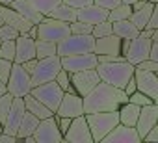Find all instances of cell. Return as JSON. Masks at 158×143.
<instances>
[{
  "label": "cell",
  "instance_id": "obj_1",
  "mask_svg": "<svg viewBox=\"0 0 158 143\" xmlns=\"http://www.w3.org/2000/svg\"><path fill=\"white\" fill-rule=\"evenodd\" d=\"M127 100H128V95L123 89L114 88L106 82H99L89 93L82 97V106H84V113L115 112Z\"/></svg>",
  "mask_w": 158,
  "mask_h": 143
},
{
  "label": "cell",
  "instance_id": "obj_2",
  "mask_svg": "<svg viewBox=\"0 0 158 143\" xmlns=\"http://www.w3.org/2000/svg\"><path fill=\"white\" fill-rule=\"evenodd\" d=\"M95 71H97L101 82H106V84H110L114 88L123 89L125 84L134 75V65L128 63L127 59H121V61H104V63H97Z\"/></svg>",
  "mask_w": 158,
  "mask_h": 143
},
{
  "label": "cell",
  "instance_id": "obj_3",
  "mask_svg": "<svg viewBox=\"0 0 158 143\" xmlns=\"http://www.w3.org/2000/svg\"><path fill=\"white\" fill-rule=\"evenodd\" d=\"M84 115H86V121H88L93 143H101L104 139V136L115 125H119L117 110L115 112H95V113H84Z\"/></svg>",
  "mask_w": 158,
  "mask_h": 143
},
{
  "label": "cell",
  "instance_id": "obj_4",
  "mask_svg": "<svg viewBox=\"0 0 158 143\" xmlns=\"http://www.w3.org/2000/svg\"><path fill=\"white\" fill-rule=\"evenodd\" d=\"M93 43H95V37L91 34H69L65 39L56 43V54L63 58L71 54L93 52Z\"/></svg>",
  "mask_w": 158,
  "mask_h": 143
},
{
  "label": "cell",
  "instance_id": "obj_5",
  "mask_svg": "<svg viewBox=\"0 0 158 143\" xmlns=\"http://www.w3.org/2000/svg\"><path fill=\"white\" fill-rule=\"evenodd\" d=\"M60 69H61V63H60V56H56V54H54V56H48V58H41V59H37L34 71L30 73L32 88L54 80L56 75L60 73Z\"/></svg>",
  "mask_w": 158,
  "mask_h": 143
},
{
  "label": "cell",
  "instance_id": "obj_6",
  "mask_svg": "<svg viewBox=\"0 0 158 143\" xmlns=\"http://www.w3.org/2000/svg\"><path fill=\"white\" fill-rule=\"evenodd\" d=\"M35 26H37V39H43V41L60 43L61 39H65L71 34L67 22L52 19V17H43Z\"/></svg>",
  "mask_w": 158,
  "mask_h": 143
},
{
  "label": "cell",
  "instance_id": "obj_7",
  "mask_svg": "<svg viewBox=\"0 0 158 143\" xmlns=\"http://www.w3.org/2000/svg\"><path fill=\"white\" fill-rule=\"evenodd\" d=\"M6 88H8V93L13 95V97H24L30 93L32 89V80H30V75L24 71V67L17 61H13L11 65V73H10V78L6 82Z\"/></svg>",
  "mask_w": 158,
  "mask_h": 143
},
{
  "label": "cell",
  "instance_id": "obj_8",
  "mask_svg": "<svg viewBox=\"0 0 158 143\" xmlns=\"http://www.w3.org/2000/svg\"><path fill=\"white\" fill-rule=\"evenodd\" d=\"M30 95H34L37 100H41L50 112H56V108H58V104H60V100L63 97V91H61V88L54 80H50V82L34 86L30 89Z\"/></svg>",
  "mask_w": 158,
  "mask_h": 143
},
{
  "label": "cell",
  "instance_id": "obj_9",
  "mask_svg": "<svg viewBox=\"0 0 158 143\" xmlns=\"http://www.w3.org/2000/svg\"><path fill=\"white\" fill-rule=\"evenodd\" d=\"M32 136L35 143H63V134L58 128V121L54 113L50 117L39 119V125L35 126Z\"/></svg>",
  "mask_w": 158,
  "mask_h": 143
},
{
  "label": "cell",
  "instance_id": "obj_10",
  "mask_svg": "<svg viewBox=\"0 0 158 143\" xmlns=\"http://www.w3.org/2000/svg\"><path fill=\"white\" fill-rule=\"evenodd\" d=\"M63 141L65 143H93L86 115H78L71 119V125L67 128V132L63 134Z\"/></svg>",
  "mask_w": 158,
  "mask_h": 143
},
{
  "label": "cell",
  "instance_id": "obj_11",
  "mask_svg": "<svg viewBox=\"0 0 158 143\" xmlns=\"http://www.w3.org/2000/svg\"><path fill=\"white\" fill-rule=\"evenodd\" d=\"M61 69H65L67 73H78L84 69H95L97 67V54L95 52H84V54H71L60 58Z\"/></svg>",
  "mask_w": 158,
  "mask_h": 143
},
{
  "label": "cell",
  "instance_id": "obj_12",
  "mask_svg": "<svg viewBox=\"0 0 158 143\" xmlns=\"http://www.w3.org/2000/svg\"><path fill=\"white\" fill-rule=\"evenodd\" d=\"M134 80H136V89L138 91L145 93L154 102L158 100V76H156V73L141 71V69L134 67Z\"/></svg>",
  "mask_w": 158,
  "mask_h": 143
},
{
  "label": "cell",
  "instance_id": "obj_13",
  "mask_svg": "<svg viewBox=\"0 0 158 143\" xmlns=\"http://www.w3.org/2000/svg\"><path fill=\"white\" fill-rule=\"evenodd\" d=\"M99 82H101V78H99L95 69H84V71H78V73L71 75V84H73L74 91L80 97H84L86 93H89Z\"/></svg>",
  "mask_w": 158,
  "mask_h": 143
},
{
  "label": "cell",
  "instance_id": "obj_14",
  "mask_svg": "<svg viewBox=\"0 0 158 143\" xmlns=\"http://www.w3.org/2000/svg\"><path fill=\"white\" fill-rule=\"evenodd\" d=\"M58 117H78L84 115V106H82V97L78 93H63L56 112Z\"/></svg>",
  "mask_w": 158,
  "mask_h": 143
},
{
  "label": "cell",
  "instance_id": "obj_15",
  "mask_svg": "<svg viewBox=\"0 0 158 143\" xmlns=\"http://www.w3.org/2000/svg\"><path fill=\"white\" fill-rule=\"evenodd\" d=\"M149 48H151V37H145L143 34H138L130 45H128V50L125 54V59L132 65H138L139 61L147 59L149 56Z\"/></svg>",
  "mask_w": 158,
  "mask_h": 143
},
{
  "label": "cell",
  "instance_id": "obj_16",
  "mask_svg": "<svg viewBox=\"0 0 158 143\" xmlns=\"http://www.w3.org/2000/svg\"><path fill=\"white\" fill-rule=\"evenodd\" d=\"M154 125H158V106L156 102H151L147 106H139V115H138V121L134 125L139 139L149 132V128H152Z\"/></svg>",
  "mask_w": 158,
  "mask_h": 143
},
{
  "label": "cell",
  "instance_id": "obj_17",
  "mask_svg": "<svg viewBox=\"0 0 158 143\" xmlns=\"http://www.w3.org/2000/svg\"><path fill=\"white\" fill-rule=\"evenodd\" d=\"M24 112H26V108H24V100H23V97H13L11 106H10V112H8L6 121H4V125H2V132H6V134H13V136H15V134H17V128H19V123H21Z\"/></svg>",
  "mask_w": 158,
  "mask_h": 143
},
{
  "label": "cell",
  "instance_id": "obj_18",
  "mask_svg": "<svg viewBox=\"0 0 158 143\" xmlns=\"http://www.w3.org/2000/svg\"><path fill=\"white\" fill-rule=\"evenodd\" d=\"M139 136L136 132L134 126H127V125H115L101 143H139Z\"/></svg>",
  "mask_w": 158,
  "mask_h": 143
},
{
  "label": "cell",
  "instance_id": "obj_19",
  "mask_svg": "<svg viewBox=\"0 0 158 143\" xmlns=\"http://www.w3.org/2000/svg\"><path fill=\"white\" fill-rule=\"evenodd\" d=\"M0 15H2V22L13 26L19 34H26L32 26V22L28 19H24L21 13H17L15 10H11L10 6H2L0 4Z\"/></svg>",
  "mask_w": 158,
  "mask_h": 143
},
{
  "label": "cell",
  "instance_id": "obj_20",
  "mask_svg": "<svg viewBox=\"0 0 158 143\" xmlns=\"http://www.w3.org/2000/svg\"><path fill=\"white\" fill-rule=\"evenodd\" d=\"M35 58V39L28 37L26 34H19L15 39V59L17 63H23L26 59Z\"/></svg>",
  "mask_w": 158,
  "mask_h": 143
},
{
  "label": "cell",
  "instance_id": "obj_21",
  "mask_svg": "<svg viewBox=\"0 0 158 143\" xmlns=\"http://www.w3.org/2000/svg\"><path fill=\"white\" fill-rule=\"evenodd\" d=\"M108 19V10L97 6V4H89L82 10H76V21H82L86 24H99L102 21Z\"/></svg>",
  "mask_w": 158,
  "mask_h": 143
},
{
  "label": "cell",
  "instance_id": "obj_22",
  "mask_svg": "<svg viewBox=\"0 0 158 143\" xmlns=\"http://www.w3.org/2000/svg\"><path fill=\"white\" fill-rule=\"evenodd\" d=\"M93 52L97 56H102V54H121V39L115 34H110V35H104V37H95Z\"/></svg>",
  "mask_w": 158,
  "mask_h": 143
},
{
  "label": "cell",
  "instance_id": "obj_23",
  "mask_svg": "<svg viewBox=\"0 0 158 143\" xmlns=\"http://www.w3.org/2000/svg\"><path fill=\"white\" fill-rule=\"evenodd\" d=\"M10 8L11 10H15L17 13H21L24 19H28L32 24H37L41 19H43V15L28 2V0H13V2L10 4Z\"/></svg>",
  "mask_w": 158,
  "mask_h": 143
},
{
  "label": "cell",
  "instance_id": "obj_24",
  "mask_svg": "<svg viewBox=\"0 0 158 143\" xmlns=\"http://www.w3.org/2000/svg\"><path fill=\"white\" fill-rule=\"evenodd\" d=\"M117 115H119V123L121 125H127V126H134L136 121H138V115H139V106L132 104V102H123L119 108H117Z\"/></svg>",
  "mask_w": 158,
  "mask_h": 143
},
{
  "label": "cell",
  "instance_id": "obj_25",
  "mask_svg": "<svg viewBox=\"0 0 158 143\" xmlns=\"http://www.w3.org/2000/svg\"><path fill=\"white\" fill-rule=\"evenodd\" d=\"M23 100H24V108H26V112H30V113H34L37 119H45V117H50L54 112H50L41 100H37L34 95H24L23 97Z\"/></svg>",
  "mask_w": 158,
  "mask_h": 143
},
{
  "label": "cell",
  "instance_id": "obj_26",
  "mask_svg": "<svg viewBox=\"0 0 158 143\" xmlns=\"http://www.w3.org/2000/svg\"><path fill=\"white\" fill-rule=\"evenodd\" d=\"M112 34H115L119 39H134L139 34V30L130 22V19H123L112 22Z\"/></svg>",
  "mask_w": 158,
  "mask_h": 143
},
{
  "label": "cell",
  "instance_id": "obj_27",
  "mask_svg": "<svg viewBox=\"0 0 158 143\" xmlns=\"http://www.w3.org/2000/svg\"><path fill=\"white\" fill-rule=\"evenodd\" d=\"M152 10H154V4H152V2H145L143 8L134 10L128 19H130V22H132L138 30H143L145 24H147V21H149V17H151V13H152Z\"/></svg>",
  "mask_w": 158,
  "mask_h": 143
},
{
  "label": "cell",
  "instance_id": "obj_28",
  "mask_svg": "<svg viewBox=\"0 0 158 143\" xmlns=\"http://www.w3.org/2000/svg\"><path fill=\"white\" fill-rule=\"evenodd\" d=\"M37 125H39V119H37L34 113L24 112V113H23V119H21V123H19L17 134H15L17 139H23V137H26V136H32Z\"/></svg>",
  "mask_w": 158,
  "mask_h": 143
},
{
  "label": "cell",
  "instance_id": "obj_29",
  "mask_svg": "<svg viewBox=\"0 0 158 143\" xmlns=\"http://www.w3.org/2000/svg\"><path fill=\"white\" fill-rule=\"evenodd\" d=\"M47 17H52V19H58V21H63V22H73V21H76V10L74 8H71V6H67V4H58Z\"/></svg>",
  "mask_w": 158,
  "mask_h": 143
},
{
  "label": "cell",
  "instance_id": "obj_30",
  "mask_svg": "<svg viewBox=\"0 0 158 143\" xmlns=\"http://www.w3.org/2000/svg\"><path fill=\"white\" fill-rule=\"evenodd\" d=\"M130 13H132V6H130V4L121 2V4H117L114 10H110V11H108V19H106V21H110V22L123 21V19H128V17H130Z\"/></svg>",
  "mask_w": 158,
  "mask_h": 143
},
{
  "label": "cell",
  "instance_id": "obj_31",
  "mask_svg": "<svg viewBox=\"0 0 158 143\" xmlns=\"http://www.w3.org/2000/svg\"><path fill=\"white\" fill-rule=\"evenodd\" d=\"M56 54V43L52 41H43V39H35V58H48ZM58 56V54H56Z\"/></svg>",
  "mask_w": 158,
  "mask_h": 143
},
{
  "label": "cell",
  "instance_id": "obj_32",
  "mask_svg": "<svg viewBox=\"0 0 158 143\" xmlns=\"http://www.w3.org/2000/svg\"><path fill=\"white\" fill-rule=\"evenodd\" d=\"M28 2H30L43 17H47L58 4H61V0H28Z\"/></svg>",
  "mask_w": 158,
  "mask_h": 143
},
{
  "label": "cell",
  "instance_id": "obj_33",
  "mask_svg": "<svg viewBox=\"0 0 158 143\" xmlns=\"http://www.w3.org/2000/svg\"><path fill=\"white\" fill-rule=\"evenodd\" d=\"M54 82L61 88V91H63V93H76V91H74V88H73V84H71V73H67L65 69H60V73L56 75Z\"/></svg>",
  "mask_w": 158,
  "mask_h": 143
},
{
  "label": "cell",
  "instance_id": "obj_34",
  "mask_svg": "<svg viewBox=\"0 0 158 143\" xmlns=\"http://www.w3.org/2000/svg\"><path fill=\"white\" fill-rule=\"evenodd\" d=\"M0 58L10 59V61L15 59V39L13 41H2V43H0Z\"/></svg>",
  "mask_w": 158,
  "mask_h": 143
},
{
  "label": "cell",
  "instance_id": "obj_35",
  "mask_svg": "<svg viewBox=\"0 0 158 143\" xmlns=\"http://www.w3.org/2000/svg\"><path fill=\"white\" fill-rule=\"evenodd\" d=\"M110 34H112V22L110 21H102L99 24H93V28H91L93 37H104V35H110Z\"/></svg>",
  "mask_w": 158,
  "mask_h": 143
},
{
  "label": "cell",
  "instance_id": "obj_36",
  "mask_svg": "<svg viewBox=\"0 0 158 143\" xmlns=\"http://www.w3.org/2000/svg\"><path fill=\"white\" fill-rule=\"evenodd\" d=\"M11 100H13V95H10V93L0 95V123H2V125H4V121H6V115H8V112H10Z\"/></svg>",
  "mask_w": 158,
  "mask_h": 143
},
{
  "label": "cell",
  "instance_id": "obj_37",
  "mask_svg": "<svg viewBox=\"0 0 158 143\" xmlns=\"http://www.w3.org/2000/svg\"><path fill=\"white\" fill-rule=\"evenodd\" d=\"M19 37V32L13 28V26H10V24H0V41H13V39H17Z\"/></svg>",
  "mask_w": 158,
  "mask_h": 143
},
{
  "label": "cell",
  "instance_id": "obj_38",
  "mask_svg": "<svg viewBox=\"0 0 158 143\" xmlns=\"http://www.w3.org/2000/svg\"><path fill=\"white\" fill-rule=\"evenodd\" d=\"M128 102H132V104H136V106H147V104H151V102H154L152 99H149L145 93H141V91H134V93H130L128 95Z\"/></svg>",
  "mask_w": 158,
  "mask_h": 143
},
{
  "label": "cell",
  "instance_id": "obj_39",
  "mask_svg": "<svg viewBox=\"0 0 158 143\" xmlns=\"http://www.w3.org/2000/svg\"><path fill=\"white\" fill-rule=\"evenodd\" d=\"M91 24H86L82 21H73L69 22V32L71 34H91Z\"/></svg>",
  "mask_w": 158,
  "mask_h": 143
},
{
  "label": "cell",
  "instance_id": "obj_40",
  "mask_svg": "<svg viewBox=\"0 0 158 143\" xmlns=\"http://www.w3.org/2000/svg\"><path fill=\"white\" fill-rule=\"evenodd\" d=\"M11 65H13V61L0 58V80H2V82H8L10 73H11Z\"/></svg>",
  "mask_w": 158,
  "mask_h": 143
},
{
  "label": "cell",
  "instance_id": "obj_41",
  "mask_svg": "<svg viewBox=\"0 0 158 143\" xmlns=\"http://www.w3.org/2000/svg\"><path fill=\"white\" fill-rule=\"evenodd\" d=\"M136 69H141V71H151V73H158V61H152V59H143L139 61L138 65H134Z\"/></svg>",
  "mask_w": 158,
  "mask_h": 143
},
{
  "label": "cell",
  "instance_id": "obj_42",
  "mask_svg": "<svg viewBox=\"0 0 158 143\" xmlns=\"http://www.w3.org/2000/svg\"><path fill=\"white\" fill-rule=\"evenodd\" d=\"M141 141H145V143H158V125L149 128V132L141 137Z\"/></svg>",
  "mask_w": 158,
  "mask_h": 143
},
{
  "label": "cell",
  "instance_id": "obj_43",
  "mask_svg": "<svg viewBox=\"0 0 158 143\" xmlns=\"http://www.w3.org/2000/svg\"><path fill=\"white\" fill-rule=\"evenodd\" d=\"M61 2L67 4V6H71V8H74V10H82V8L93 4V0H61Z\"/></svg>",
  "mask_w": 158,
  "mask_h": 143
},
{
  "label": "cell",
  "instance_id": "obj_44",
  "mask_svg": "<svg viewBox=\"0 0 158 143\" xmlns=\"http://www.w3.org/2000/svg\"><path fill=\"white\" fill-rule=\"evenodd\" d=\"M145 28H149V30H156L158 28V4H154V10H152L149 21H147Z\"/></svg>",
  "mask_w": 158,
  "mask_h": 143
},
{
  "label": "cell",
  "instance_id": "obj_45",
  "mask_svg": "<svg viewBox=\"0 0 158 143\" xmlns=\"http://www.w3.org/2000/svg\"><path fill=\"white\" fill-rule=\"evenodd\" d=\"M93 4H97V6H101V8H104V10H114L117 4H121V0H93Z\"/></svg>",
  "mask_w": 158,
  "mask_h": 143
},
{
  "label": "cell",
  "instance_id": "obj_46",
  "mask_svg": "<svg viewBox=\"0 0 158 143\" xmlns=\"http://www.w3.org/2000/svg\"><path fill=\"white\" fill-rule=\"evenodd\" d=\"M54 115H56V113H54ZM56 121H58V128H60V132L65 134L67 128H69V125H71V117H58V115H56Z\"/></svg>",
  "mask_w": 158,
  "mask_h": 143
},
{
  "label": "cell",
  "instance_id": "obj_47",
  "mask_svg": "<svg viewBox=\"0 0 158 143\" xmlns=\"http://www.w3.org/2000/svg\"><path fill=\"white\" fill-rule=\"evenodd\" d=\"M149 59L158 61V41H151V48H149Z\"/></svg>",
  "mask_w": 158,
  "mask_h": 143
},
{
  "label": "cell",
  "instance_id": "obj_48",
  "mask_svg": "<svg viewBox=\"0 0 158 143\" xmlns=\"http://www.w3.org/2000/svg\"><path fill=\"white\" fill-rule=\"evenodd\" d=\"M15 141H19L17 136H13V134H6V132H0V143H15Z\"/></svg>",
  "mask_w": 158,
  "mask_h": 143
},
{
  "label": "cell",
  "instance_id": "obj_49",
  "mask_svg": "<svg viewBox=\"0 0 158 143\" xmlns=\"http://www.w3.org/2000/svg\"><path fill=\"white\" fill-rule=\"evenodd\" d=\"M35 63H37V58H32V59H26V61H23L21 65L24 67V71H26V73L30 75L32 71H34V67H35Z\"/></svg>",
  "mask_w": 158,
  "mask_h": 143
},
{
  "label": "cell",
  "instance_id": "obj_50",
  "mask_svg": "<svg viewBox=\"0 0 158 143\" xmlns=\"http://www.w3.org/2000/svg\"><path fill=\"white\" fill-rule=\"evenodd\" d=\"M123 91H125L127 95H130V93H134V91H136V80H134V75H132V78H130V80L125 84Z\"/></svg>",
  "mask_w": 158,
  "mask_h": 143
},
{
  "label": "cell",
  "instance_id": "obj_51",
  "mask_svg": "<svg viewBox=\"0 0 158 143\" xmlns=\"http://www.w3.org/2000/svg\"><path fill=\"white\" fill-rule=\"evenodd\" d=\"M4 93H8V88H6V82L0 80V95H4Z\"/></svg>",
  "mask_w": 158,
  "mask_h": 143
},
{
  "label": "cell",
  "instance_id": "obj_52",
  "mask_svg": "<svg viewBox=\"0 0 158 143\" xmlns=\"http://www.w3.org/2000/svg\"><path fill=\"white\" fill-rule=\"evenodd\" d=\"M13 2V0H0V4H2V6H10Z\"/></svg>",
  "mask_w": 158,
  "mask_h": 143
},
{
  "label": "cell",
  "instance_id": "obj_53",
  "mask_svg": "<svg viewBox=\"0 0 158 143\" xmlns=\"http://www.w3.org/2000/svg\"><path fill=\"white\" fill-rule=\"evenodd\" d=\"M121 2H125V4H134L136 0H121Z\"/></svg>",
  "mask_w": 158,
  "mask_h": 143
},
{
  "label": "cell",
  "instance_id": "obj_54",
  "mask_svg": "<svg viewBox=\"0 0 158 143\" xmlns=\"http://www.w3.org/2000/svg\"><path fill=\"white\" fill-rule=\"evenodd\" d=\"M145 2H152V4H158V0H145Z\"/></svg>",
  "mask_w": 158,
  "mask_h": 143
},
{
  "label": "cell",
  "instance_id": "obj_55",
  "mask_svg": "<svg viewBox=\"0 0 158 143\" xmlns=\"http://www.w3.org/2000/svg\"><path fill=\"white\" fill-rule=\"evenodd\" d=\"M0 132H2V123H0Z\"/></svg>",
  "mask_w": 158,
  "mask_h": 143
},
{
  "label": "cell",
  "instance_id": "obj_56",
  "mask_svg": "<svg viewBox=\"0 0 158 143\" xmlns=\"http://www.w3.org/2000/svg\"><path fill=\"white\" fill-rule=\"evenodd\" d=\"M0 24H2V15H0Z\"/></svg>",
  "mask_w": 158,
  "mask_h": 143
},
{
  "label": "cell",
  "instance_id": "obj_57",
  "mask_svg": "<svg viewBox=\"0 0 158 143\" xmlns=\"http://www.w3.org/2000/svg\"><path fill=\"white\" fill-rule=\"evenodd\" d=\"M0 43H2V41H0Z\"/></svg>",
  "mask_w": 158,
  "mask_h": 143
}]
</instances>
